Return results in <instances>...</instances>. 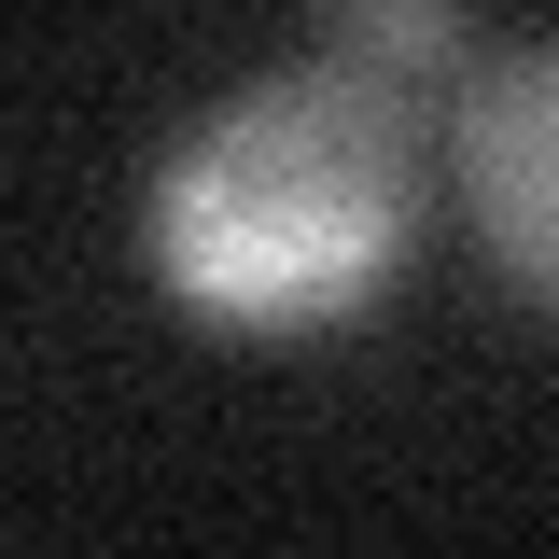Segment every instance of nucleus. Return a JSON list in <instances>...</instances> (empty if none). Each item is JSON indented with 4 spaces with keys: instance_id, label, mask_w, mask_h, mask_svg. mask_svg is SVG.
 <instances>
[{
    "instance_id": "1",
    "label": "nucleus",
    "mask_w": 559,
    "mask_h": 559,
    "mask_svg": "<svg viewBox=\"0 0 559 559\" xmlns=\"http://www.w3.org/2000/svg\"><path fill=\"white\" fill-rule=\"evenodd\" d=\"M140 238L197 322H238V336L349 322L419 238V98H392L336 57L294 84H238L154 168Z\"/></svg>"
},
{
    "instance_id": "2",
    "label": "nucleus",
    "mask_w": 559,
    "mask_h": 559,
    "mask_svg": "<svg viewBox=\"0 0 559 559\" xmlns=\"http://www.w3.org/2000/svg\"><path fill=\"white\" fill-rule=\"evenodd\" d=\"M462 182H476V224H489V252L518 266V294H546V224H559V197H546V57H503V70H476V98H462Z\"/></svg>"
},
{
    "instance_id": "3",
    "label": "nucleus",
    "mask_w": 559,
    "mask_h": 559,
    "mask_svg": "<svg viewBox=\"0 0 559 559\" xmlns=\"http://www.w3.org/2000/svg\"><path fill=\"white\" fill-rule=\"evenodd\" d=\"M322 28H336V70L392 84V98H433V84H462V57H476L462 0H322Z\"/></svg>"
}]
</instances>
